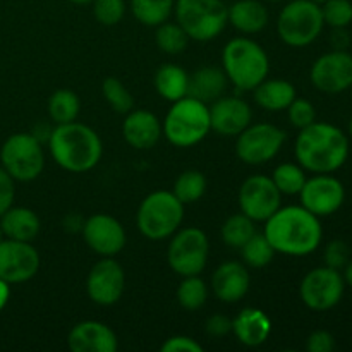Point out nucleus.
I'll return each instance as SVG.
<instances>
[{"label": "nucleus", "mask_w": 352, "mask_h": 352, "mask_svg": "<svg viewBox=\"0 0 352 352\" xmlns=\"http://www.w3.org/2000/svg\"><path fill=\"white\" fill-rule=\"evenodd\" d=\"M263 234L275 253L306 256L318 250L323 229L318 217L305 206H285L265 220Z\"/></svg>", "instance_id": "f257e3e1"}, {"label": "nucleus", "mask_w": 352, "mask_h": 352, "mask_svg": "<svg viewBox=\"0 0 352 352\" xmlns=\"http://www.w3.org/2000/svg\"><path fill=\"white\" fill-rule=\"evenodd\" d=\"M294 153L305 170L332 174L349 158V138L333 124L315 120L305 129H299Z\"/></svg>", "instance_id": "f03ea898"}, {"label": "nucleus", "mask_w": 352, "mask_h": 352, "mask_svg": "<svg viewBox=\"0 0 352 352\" xmlns=\"http://www.w3.org/2000/svg\"><path fill=\"white\" fill-rule=\"evenodd\" d=\"M52 158L58 167L72 174H82L96 167L103 144L95 129L81 122L58 124L48 136Z\"/></svg>", "instance_id": "7ed1b4c3"}, {"label": "nucleus", "mask_w": 352, "mask_h": 352, "mask_svg": "<svg viewBox=\"0 0 352 352\" xmlns=\"http://www.w3.org/2000/svg\"><path fill=\"white\" fill-rule=\"evenodd\" d=\"M223 72L239 91H253L268 78L270 60L260 43L250 38H234L222 54Z\"/></svg>", "instance_id": "20e7f679"}, {"label": "nucleus", "mask_w": 352, "mask_h": 352, "mask_svg": "<svg viewBox=\"0 0 352 352\" xmlns=\"http://www.w3.org/2000/svg\"><path fill=\"white\" fill-rule=\"evenodd\" d=\"M210 129V109L192 96L174 102L162 124V133L177 148L195 146L205 140Z\"/></svg>", "instance_id": "39448f33"}, {"label": "nucleus", "mask_w": 352, "mask_h": 352, "mask_svg": "<svg viewBox=\"0 0 352 352\" xmlns=\"http://www.w3.org/2000/svg\"><path fill=\"white\" fill-rule=\"evenodd\" d=\"M184 205L172 191H155L141 201L138 208V229L151 241L170 237L181 227Z\"/></svg>", "instance_id": "423d86ee"}, {"label": "nucleus", "mask_w": 352, "mask_h": 352, "mask_svg": "<svg viewBox=\"0 0 352 352\" xmlns=\"http://www.w3.org/2000/svg\"><path fill=\"white\" fill-rule=\"evenodd\" d=\"M174 10L189 40H213L229 23V7L222 0H175Z\"/></svg>", "instance_id": "0eeeda50"}, {"label": "nucleus", "mask_w": 352, "mask_h": 352, "mask_svg": "<svg viewBox=\"0 0 352 352\" xmlns=\"http://www.w3.org/2000/svg\"><path fill=\"white\" fill-rule=\"evenodd\" d=\"M323 26L322 7L311 0H292L277 19L278 36L289 47H308L320 36Z\"/></svg>", "instance_id": "6e6552de"}, {"label": "nucleus", "mask_w": 352, "mask_h": 352, "mask_svg": "<svg viewBox=\"0 0 352 352\" xmlns=\"http://www.w3.org/2000/svg\"><path fill=\"white\" fill-rule=\"evenodd\" d=\"M0 162H2V167L9 172L14 181H34L45 167L41 141L34 134H12L2 144Z\"/></svg>", "instance_id": "1a4fd4ad"}, {"label": "nucleus", "mask_w": 352, "mask_h": 352, "mask_svg": "<svg viewBox=\"0 0 352 352\" xmlns=\"http://www.w3.org/2000/svg\"><path fill=\"white\" fill-rule=\"evenodd\" d=\"M210 243L206 234L198 227L175 230L167 250V261L181 277L199 275L206 267Z\"/></svg>", "instance_id": "9d476101"}, {"label": "nucleus", "mask_w": 352, "mask_h": 352, "mask_svg": "<svg viewBox=\"0 0 352 352\" xmlns=\"http://www.w3.org/2000/svg\"><path fill=\"white\" fill-rule=\"evenodd\" d=\"M346 291V282L339 270L318 267L308 272L299 285L302 302L313 311H329L336 308Z\"/></svg>", "instance_id": "9b49d317"}, {"label": "nucleus", "mask_w": 352, "mask_h": 352, "mask_svg": "<svg viewBox=\"0 0 352 352\" xmlns=\"http://www.w3.org/2000/svg\"><path fill=\"white\" fill-rule=\"evenodd\" d=\"M285 143V133L268 122L248 126L237 136L236 153L248 165H263L280 151Z\"/></svg>", "instance_id": "f8f14e48"}, {"label": "nucleus", "mask_w": 352, "mask_h": 352, "mask_svg": "<svg viewBox=\"0 0 352 352\" xmlns=\"http://www.w3.org/2000/svg\"><path fill=\"white\" fill-rule=\"evenodd\" d=\"M239 208L254 222H265L280 208L282 192L268 175H251L239 189Z\"/></svg>", "instance_id": "ddd939ff"}, {"label": "nucleus", "mask_w": 352, "mask_h": 352, "mask_svg": "<svg viewBox=\"0 0 352 352\" xmlns=\"http://www.w3.org/2000/svg\"><path fill=\"white\" fill-rule=\"evenodd\" d=\"M313 86L327 95H339L352 86V55L346 50L323 54L309 72Z\"/></svg>", "instance_id": "4468645a"}, {"label": "nucleus", "mask_w": 352, "mask_h": 352, "mask_svg": "<svg viewBox=\"0 0 352 352\" xmlns=\"http://www.w3.org/2000/svg\"><path fill=\"white\" fill-rule=\"evenodd\" d=\"M299 196H301V206L322 219L339 212L346 201V188L333 175L316 174L315 177L306 179Z\"/></svg>", "instance_id": "2eb2a0df"}, {"label": "nucleus", "mask_w": 352, "mask_h": 352, "mask_svg": "<svg viewBox=\"0 0 352 352\" xmlns=\"http://www.w3.org/2000/svg\"><path fill=\"white\" fill-rule=\"evenodd\" d=\"M40 270V254L31 243L14 239L0 241V278L7 284H21Z\"/></svg>", "instance_id": "dca6fc26"}, {"label": "nucleus", "mask_w": 352, "mask_h": 352, "mask_svg": "<svg viewBox=\"0 0 352 352\" xmlns=\"http://www.w3.org/2000/svg\"><path fill=\"white\" fill-rule=\"evenodd\" d=\"M126 287V275L119 261L105 256L89 270L86 278V292L89 299L100 306L116 305L122 298Z\"/></svg>", "instance_id": "f3484780"}, {"label": "nucleus", "mask_w": 352, "mask_h": 352, "mask_svg": "<svg viewBox=\"0 0 352 352\" xmlns=\"http://www.w3.org/2000/svg\"><path fill=\"white\" fill-rule=\"evenodd\" d=\"M81 230L89 250L100 256H116L126 246L127 237L122 223L107 213L89 217Z\"/></svg>", "instance_id": "a211bd4d"}, {"label": "nucleus", "mask_w": 352, "mask_h": 352, "mask_svg": "<svg viewBox=\"0 0 352 352\" xmlns=\"http://www.w3.org/2000/svg\"><path fill=\"white\" fill-rule=\"evenodd\" d=\"M208 109L210 126L220 136H239L253 119L251 107L237 96H220Z\"/></svg>", "instance_id": "6ab92c4d"}, {"label": "nucleus", "mask_w": 352, "mask_h": 352, "mask_svg": "<svg viewBox=\"0 0 352 352\" xmlns=\"http://www.w3.org/2000/svg\"><path fill=\"white\" fill-rule=\"evenodd\" d=\"M67 346L72 352H116L119 340L105 323L86 320L72 327L67 337Z\"/></svg>", "instance_id": "aec40b11"}, {"label": "nucleus", "mask_w": 352, "mask_h": 352, "mask_svg": "<svg viewBox=\"0 0 352 352\" xmlns=\"http://www.w3.org/2000/svg\"><path fill=\"white\" fill-rule=\"evenodd\" d=\"M124 140L136 150H150L160 141L162 122L153 112L131 110L122 124Z\"/></svg>", "instance_id": "412c9836"}, {"label": "nucleus", "mask_w": 352, "mask_h": 352, "mask_svg": "<svg viewBox=\"0 0 352 352\" xmlns=\"http://www.w3.org/2000/svg\"><path fill=\"white\" fill-rule=\"evenodd\" d=\"M251 278L246 267L239 261H226L212 277V289L222 302H237L250 291Z\"/></svg>", "instance_id": "4be33fe9"}, {"label": "nucleus", "mask_w": 352, "mask_h": 352, "mask_svg": "<svg viewBox=\"0 0 352 352\" xmlns=\"http://www.w3.org/2000/svg\"><path fill=\"white\" fill-rule=\"evenodd\" d=\"M232 332L241 344L258 347L268 340L272 333V320L258 308H244L232 320Z\"/></svg>", "instance_id": "5701e85b"}, {"label": "nucleus", "mask_w": 352, "mask_h": 352, "mask_svg": "<svg viewBox=\"0 0 352 352\" xmlns=\"http://www.w3.org/2000/svg\"><path fill=\"white\" fill-rule=\"evenodd\" d=\"M227 79L223 69L219 67H201L189 76L188 96L199 100L203 103H213L223 96L227 89Z\"/></svg>", "instance_id": "b1692460"}, {"label": "nucleus", "mask_w": 352, "mask_h": 352, "mask_svg": "<svg viewBox=\"0 0 352 352\" xmlns=\"http://www.w3.org/2000/svg\"><path fill=\"white\" fill-rule=\"evenodd\" d=\"M229 23L241 33H260L268 24V9L260 0H237L229 7Z\"/></svg>", "instance_id": "393cba45"}, {"label": "nucleus", "mask_w": 352, "mask_h": 352, "mask_svg": "<svg viewBox=\"0 0 352 352\" xmlns=\"http://www.w3.org/2000/svg\"><path fill=\"white\" fill-rule=\"evenodd\" d=\"M0 227L7 239L24 241L31 243L40 232V219L36 213L30 208H12L10 206L2 217H0Z\"/></svg>", "instance_id": "a878e982"}, {"label": "nucleus", "mask_w": 352, "mask_h": 352, "mask_svg": "<svg viewBox=\"0 0 352 352\" xmlns=\"http://www.w3.org/2000/svg\"><path fill=\"white\" fill-rule=\"evenodd\" d=\"M254 91V102L265 110L270 112H280L287 110L292 100L296 98V88L285 79H265L261 81Z\"/></svg>", "instance_id": "bb28decb"}, {"label": "nucleus", "mask_w": 352, "mask_h": 352, "mask_svg": "<svg viewBox=\"0 0 352 352\" xmlns=\"http://www.w3.org/2000/svg\"><path fill=\"white\" fill-rule=\"evenodd\" d=\"M188 72L175 64L162 65L155 74V88H157L158 95L172 103L188 96Z\"/></svg>", "instance_id": "cd10ccee"}, {"label": "nucleus", "mask_w": 352, "mask_h": 352, "mask_svg": "<svg viewBox=\"0 0 352 352\" xmlns=\"http://www.w3.org/2000/svg\"><path fill=\"white\" fill-rule=\"evenodd\" d=\"M175 0H131L134 17L144 26H160L174 12Z\"/></svg>", "instance_id": "c85d7f7f"}, {"label": "nucleus", "mask_w": 352, "mask_h": 352, "mask_svg": "<svg viewBox=\"0 0 352 352\" xmlns=\"http://www.w3.org/2000/svg\"><path fill=\"white\" fill-rule=\"evenodd\" d=\"M81 110V100L72 89H57L48 98V116L55 124L74 122Z\"/></svg>", "instance_id": "c756f323"}, {"label": "nucleus", "mask_w": 352, "mask_h": 352, "mask_svg": "<svg viewBox=\"0 0 352 352\" xmlns=\"http://www.w3.org/2000/svg\"><path fill=\"white\" fill-rule=\"evenodd\" d=\"M254 232H256L254 230V220L244 215L243 212L236 213V215H230L223 222L222 230H220L223 243L230 248H236V250H241L253 237Z\"/></svg>", "instance_id": "7c9ffc66"}, {"label": "nucleus", "mask_w": 352, "mask_h": 352, "mask_svg": "<svg viewBox=\"0 0 352 352\" xmlns=\"http://www.w3.org/2000/svg\"><path fill=\"white\" fill-rule=\"evenodd\" d=\"M206 191V177L199 170H184L174 182L172 192L182 205L196 203Z\"/></svg>", "instance_id": "2f4dec72"}, {"label": "nucleus", "mask_w": 352, "mask_h": 352, "mask_svg": "<svg viewBox=\"0 0 352 352\" xmlns=\"http://www.w3.org/2000/svg\"><path fill=\"white\" fill-rule=\"evenodd\" d=\"M157 47L168 55H179L186 50L189 43V36L184 28L175 21V23H162L157 26V34H155Z\"/></svg>", "instance_id": "473e14b6"}, {"label": "nucleus", "mask_w": 352, "mask_h": 352, "mask_svg": "<svg viewBox=\"0 0 352 352\" xmlns=\"http://www.w3.org/2000/svg\"><path fill=\"white\" fill-rule=\"evenodd\" d=\"M241 256L243 261L251 268H263L274 260L275 250L268 243L265 234L254 232L253 237L241 248Z\"/></svg>", "instance_id": "72a5a7b5"}, {"label": "nucleus", "mask_w": 352, "mask_h": 352, "mask_svg": "<svg viewBox=\"0 0 352 352\" xmlns=\"http://www.w3.org/2000/svg\"><path fill=\"white\" fill-rule=\"evenodd\" d=\"M272 181L282 195H299L306 182L305 168L299 164H280L272 174Z\"/></svg>", "instance_id": "f704fd0d"}, {"label": "nucleus", "mask_w": 352, "mask_h": 352, "mask_svg": "<svg viewBox=\"0 0 352 352\" xmlns=\"http://www.w3.org/2000/svg\"><path fill=\"white\" fill-rule=\"evenodd\" d=\"M208 298V289L198 275H189L177 287V301L188 311H196L201 308Z\"/></svg>", "instance_id": "c9c22d12"}, {"label": "nucleus", "mask_w": 352, "mask_h": 352, "mask_svg": "<svg viewBox=\"0 0 352 352\" xmlns=\"http://www.w3.org/2000/svg\"><path fill=\"white\" fill-rule=\"evenodd\" d=\"M102 93L117 113H129L134 109V96L117 78H107L102 82Z\"/></svg>", "instance_id": "e433bc0d"}, {"label": "nucleus", "mask_w": 352, "mask_h": 352, "mask_svg": "<svg viewBox=\"0 0 352 352\" xmlns=\"http://www.w3.org/2000/svg\"><path fill=\"white\" fill-rule=\"evenodd\" d=\"M323 23L330 28H347L352 23L351 0H325L322 3Z\"/></svg>", "instance_id": "4c0bfd02"}, {"label": "nucleus", "mask_w": 352, "mask_h": 352, "mask_svg": "<svg viewBox=\"0 0 352 352\" xmlns=\"http://www.w3.org/2000/svg\"><path fill=\"white\" fill-rule=\"evenodd\" d=\"M93 14L103 26H116L126 14L124 0H93Z\"/></svg>", "instance_id": "58836bf2"}, {"label": "nucleus", "mask_w": 352, "mask_h": 352, "mask_svg": "<svg viewBox=\"0 0 352 352\" xmlns=\"http://www.w3.org/2000/svg\"><path fill=\"white\" fill-rule=\"evenodd\" d=\"M289 112V120L294 127L298 129H305L309 124H313L316 120V110L313 107V103L306 98H298L296 96L292 100L291 105L287 107Z\"/></svg>", "instance_id": "ea45409f"}, {"label": "nucleus", "mask_w": 352, "mask_h": 352, "mask_svg": "<svg viewBox=\"0 0 352 352\" xmlns=\"http://www.w3.org/2000/svg\"><path fill=\"white\" fill-rule=\"evenodd\" d=\"M323 260H325V267L333 268V270H344L351 260V250L344 241L336 239L330 241L323 253Z\"/></svg>", "instance_id": "a19ab883"}, {"label": "nucleus", "mask_w": 352, "mask_h": 352, "mask_svg": "<svg viewBox=\"0 0 352 352\" xmlns=\"http://www.w3.org/2000/svg\"><path fill=\"white\" fill-rule=\"evenodd\" d=\"M14 196H16L14 179L6 168L0 167V217L12 206Z\"/></svg>", "instance_id": "79ce46f5"}, {"label": "nucleus", "mask_w": 352, "mask_h": 352, "mask_svg": "<svg viewBox=\"0 0 352 352\" xmlns=\"http://www.w3.org/2000/svg\"><path fill=\"white\" fill-rule=\"evenodd\" d=\"M160 349L164 352H203V346L192 337L175 336L165 340Z\"/></svg>", "instance_id": "37998d69"}, {"label": "nucleus", "mask_w": 352, "mask_h": 352, "mask_svg": "<svg viewBox=\"0 0 352 352\" xmlns=\"http://www.w3.org/2000/svg\"><path fill=\"white\" fill-rule=\"evenodd\" d=\"M306 349L309 352H332L336 349V339L327 330H315L306 340Z\"/></svg>", "instance_id": "c03bdc74"}, {"label": "nucleus", "mask_w": 352, "mask_h": 352, "mask_svg": "<svg viewBox=\"0 0 352 352\" xmlns=\"http://www.w3.org/2000/svg\"><path fill=\"white\" fill-rule=\"evenodd\" d=\"M205 330L210 337H215V339L217 337H226L227 333L232 332V320L223 315H213L206 322Z\"/></svg>", "instance_id": "a18cd8bd"}, {"label": "nucleus", "mask_w": 352, "mask_h": 352, "mask_svg": "<svg viewBox=\"0 0 352 352\" xmlns=\"http://www.w3.org/2000/svg\"><path fill=\"white\" fill-rule=\"evenodd\" d=\"M332 45L336 50H346L349 47V34L346 33V28H333Z\"/></svg>", "instance_id": "49530a36"}, {"label": "nucleus", "mask_w": 352, "mask_h": 352, "mask_svg": "<svg viewBox=\"0 0 352 352\" xmlns=\"http://www.w3.org/2000/svg\"><path fill=\"white\" fill-rule=\"evenodd\" d=\"M10 284H7L6 280H2L0 278V311H2L3 308H6V305L9 302V298H10Z\"/></svg>", "instance_id": "de8ad7c7"}, {"label": "nucleus", "mask_w": 352, "mask_h": 352, "mask_svg": "<svg viewBox=\"0 0 352 352\" xmlns=\"http://www.w3.org/2000/svg\"><path fill=\"white\" fill-rule=\"evenodd\" d=\"M344 282H346V285H349L352 287V260H349V263L344 267Z\"/></svg>", "instance_id": "09e8293b"}, {"label": "nucleus", "mask_w": 352, "mask_h": 352, "mask_svg": "<svg viewBox=\"0 0 352 352\" xmlns=\"http://www.w3.org/2000/svg\"><path fill=\"white\" fill-rule=\"evenodd\" d=\"M72 3H79V6H85V3H93V0H69Z\"/></svg>", "instance_id": "8fccbe9b"}, {"label": "nucleus", "mask_w": 352, "mask_h": 352, "mask_svg": "<svg viewBox=\"0 0 352 352\" xmlns=\"http://www.w3.org/2000/svg\"><path fill=\"white\" fill-rule=\"evenodd\" d=\"M347 133H349V138H352V117L349 120V126H347Z\"/></svg>", "instance_id": "3c124183"}, {"label": "nucleus", "mask_w": 352, "mask_h": 352, "mask_svg": "<svg viewBox=\"0 0 352 352\" xmlns=\"http://www.w3.org/2000/svg\"><path fill=\"white\" fill-rule=\"evenodd\" d=\"M311 2H315V3H320V6H322V3L325 2V0H311Z\"/></svg>", "instance_id": "603ef678"}, {"label": "nucleus", "mask_w": 352, "mask_h": 352, "mask_svg": "<svg viewBox=\"0 0 352 352\" xmlns=\"http://www.w3.org/2000/svg\"><path fill=\"white\" fill-rule=\"evenodd\" d=\"M3 237H6V236H3V230H2V227H0V241H2Z\"/></svg>", "instance_id": "864d4df0"}, {"label": "nucleus", "mask_w": 352, "mask_h": 352, "mask_svg": "<svg viewBox=\"0 0 352 352\" xmlns=\"http://www.w3.org/2000/svg\"><path fill=\"white\" fill-rule=\"evenodd\" d=\"M267 2H274L275 3V2H282V0H267Z\"/></svg>", "instance_id": "5fc2aeb1"}, {"label": "nucleus", "mask_w": 352, "mask_h": 352, "mask_svg": "<svg viewBox=\"0 0 352 352\" xmlns=\"http://www.w3.org/2000/svg\"><path fill=\"white\" fill-rule=\"evenodd\" d=\"M351 95H352V86H351Z\"/></svg>", "instance_id": "6e6d98bb"}]
</instances>
